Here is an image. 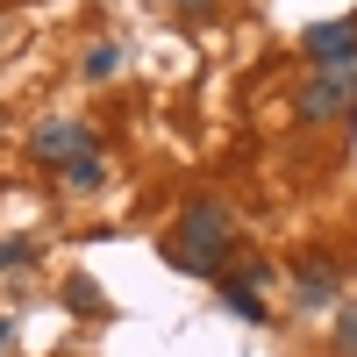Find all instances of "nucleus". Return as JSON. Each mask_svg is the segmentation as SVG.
I'll use <instances>...</instances> for the list:
<instances>
[{"label": "nucleus", "instance_id": "f257e3e1", "mask_svg": "<svg viewBox=\"0 0 357 357\" xmlns=\"http://www.w3.org/2000/svg\"><path fill=\"white\" fill-rule=\"evenodd\" d=\"M178 272H200V279H222L229 264V215L222 200H186V222H178V243L165 250Z\"/></svg>", "mask_w": 357, "mask_h": 357}, {"label": "nucleus", "instance_id": "f03ea898", "mask_svg": "<svg viewBox=\"0 0 357 357\" xmlns=\"http://www.w3.org/2000/svg\"><path fill=\"white\" fill-rule=\"evenodd\" d=\"M36 158H43V165H79V158H100V151H93V129L50 122V129H36Z\"/></svg>", "mask_w": 357, "mask_h": 357}, {"label": "nucleus", "instance_id": "7ed1b4c3", "mask_svg": "<svg viewBox=\"0 0 357 357\" xmlns=\"http://www.w3.org/2000/svg\"><path fill=\"white\" fill-rule=\"evenodd\" d=\"M307 57H321V65H343V57H357V15L314 22V29H307Z\"/></svg>", "mask_w": 357, "mask_h": 357}, {"label": "nucleus", "instance_id": "20e7f679", "mask_svg": "<svg viewBox=\"0 0 357 357\" xmlns=\"http://www.w3.org/2000/svg\"><path fill=\"white\" fill-rule=\"evenodd\" d=\"M301 114H307V122H329V114H350V93H343V86H336L329 72H321V79H307V86H301Z\"/></svg>", "mask_w": 357, "mask_h": 357}, {"label": "nucleus", "instance_id": "39448f33", "mask_svg": "<svg viewBox=\"0 0 357 357\" xmlns=\"http://www.w3.org/2000/svg\"><path fill=\"white\" fill-rule=\"evenodd\" d=\"M329 293H336L329 264H301V307H329Z\"/></svg>", "mask_w": 357, "mask_h": 357}, {"label": "nucleus", "instance_id": "423d86ee", "mask_svg": "<svg viewBox=\"0 0 357 357\" xmlns=\"http://www.w3.org/2000/svg\"><path fill=\"white\" fill-rule=\"evenodd\" d=\"M222 307H236L243 321H264V314H272V307L257 301V286H243V279H222Z\"/></svg>", "mask_w": 357, "mask_h": 357}, {"label": "nucleus", "instance_id": "0eeeda50", "mask_svg": "<svg viewBox=\"0 0 357 357\" xmlns=\"http://www.w3.org/2000/svg\"><path fill=\"white\" fill-rule=\"evenodd\" d=\"M114 65H122V50H114V43L86 50V79H114Z\"/></svg>", "mask_w": 357, "mask_h": 357}, {"label": "nucleus", "instance_id": "6e6552de", "mask_svg": "<svg viewBox=\"0 0 357 357\" xmlns=\"http://www.w3.org/2000/svg\"><path fill=\"white\" fill-rule=\"evenodd\" d=\"M65 301H72L79 314H100V286H93V279H72V286H65Z\"/></svg>", "mask_w": 357, "mask_h": 357}, {"label": "nucleus", "instance_id": "1a4fd4ad", "mask_svg": "<svg viewBox=\"0 0 357 357\" xmlns=\"http://www.w3.org/2000/svg\"><path fill=\"white\" fill-rule=\"evenodd\" d=\"M65 178H72V186H100V158H79V165H65Z\"/></svg>", "mask_w": 357, "mask_h": 357}, {"label": "nucleus", "instance_id": "9d476101", "mask_svg": "<svg viewBox=\"0 0 357 357\" xmlns=\"http://www.w3.org/2000/svg\"><path fill=\"white\" fill-rule=\"evenodd\" d=\"M329 79L343 86V93H350V100H357V57H343V65H329Z\"/></svg>", "mask_w": 357, "mask_h": 357}, {"label": "nucleus", "instance_id": "9b49d317", "mask_svg": "<svg viewBox=\"0 0 357 357\" xmlns=\"http://www.w3.org/2000/svg\"><path fill=\"white\" fill-rule=\"evenodd\" d=\"M29 257V243H0V272H8V264H22Z\"/></svg>", "mask_w": 357, "mask_h": 357}, {"label": "nucleus", "instance_id": "f8f14e48", "mask_svg": "<svg viewBox=\"0 0 357 357\" xmlns=\"http://www.w3.org/2000/svg\"><path fill=\"white\" fill-rule=\"evenodd\" d=\"M343 350H357V307L343 314Z\"/></svg>", "mask_w": 357, "mask_h": 357}, {"label": "nucleus", "instance_id": "ddd939ff", "mask_svg": "<svg viewBox=\"0 0 357 357\" xmlns=\"http://www.w3.org/2000/svg\"><path fill=\"white\" fill-rule=\"evenodd\" d=\"M0 350H8V314H0Z\"/></svg>", "mask_w": 357, "mask_h": 357}]
</instances>
